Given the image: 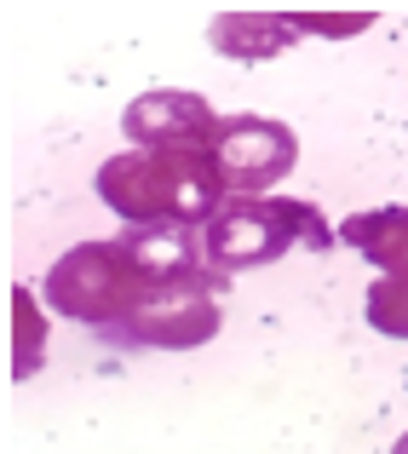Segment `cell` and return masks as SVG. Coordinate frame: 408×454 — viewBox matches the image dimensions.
Masks as SVG:
<instances>
[{
  "label": "cell",
  "instance_id": "obj_6",
  "mask_svg": "<svg viewBox=\"0 0 408 454\" xmlns=\"http://www.w3.org/2000/svg\"><path fill=\"white\" fill-rule=\"evenodd\" d=\"M294 41H299V29L287 12H224V18H213V46L224 58H242V64L276 58Z\"/></svg>",
  "mask_w": 408,
  "mask_h": 454
},
{
  "label": "cell",
  "instance_id": "obj_2",
  "mask_svg": "<svg viewBox=\"0 0 408 454\" xmlns=\"http://www.w3.org/2000/svg\"><path fill=\"white\" fill-rule=\"evenodd\" d=\"M201 277H208V270H201ZM161 282L167 277H150V270L138 265L127 236H115V242H81L46 270V305H52L58 317H69V322H81V328L110 340ZM178 282H190V277H178Z\"/></svg>",
  "mask_w": 408,
  "mask_h": 454
},
{
  "label": "cell",
  "instance_id": "obj_7",
  "mask_svg": "<svg viewBox=\"0 0 408 454\" xmlns=\"http://www.w3.org/2000/svg\"><path fill=\"white\" fill-rule=\"evenodd\" d=\"M340 242H351L368 265H380V277L408 282V207H374L340 224Z\"/></svg>",
  "mask_w": 408,
  "mask_h": 454
},
{
  "label": "cell",
  "instance_id": "obj_1",
  "mask_svg": "<svg viewBox=\"0 0 408 454\" xmlns=\"http://www.w3.org/2000/svg\"><path fill=\"white\" fill-rule=\"evenodd\" d=\"M98 201L127 231H208L224 184L208 150H122L98 167Z\"/></svg>",
  "mask_w": 408,
  "mask_h": 454
},
{
  "label": "cell",
  "instance_id": "obj_10",
  "mask_svg": "<svg viewBox=\"0 0 408 454\" xmlns=\"http://www.w3.org/2000/svg\"><path fill=\"white\" fill-rule=\"evenodd\" d=\"M294 18L299 35H328V41H351V35H363L368 23H374V12H287Z\"/></svg>",
  "mask_w": 408,
  "mask_h": 454
},
{
  "label": "cell",
  "instance_id": "obj_4",
  "mask_svg": "<svg viewBox=\"0 0 408 454\" xmlns=\"http://www.w3.org/2000/svg\"><path fill=\"white\" fill-rule=\"evenodd\" d=\"M208 155L224 196H271L299 167V138L276 115H224Z\"/></svg>",
  "mask_w": 408,
  "mask_h": 454
},
{
  "label": "cell",
  "instance_id": "obj_11",
  "mask_svg": "<svg viewBox=\"0 0 408 454\" xmlns=\"http://www.w3.org/2000/svg\"><path fill=\"white\" fill-rule=\"evenodd\" d=\"M391 454H408V432H403V437H397V449H391Z\"/></svg>",
  "mask_w": 408,
  "mask_h": 454
},
{
  "label": "cell",
  "instance_id": "obj_8",
  "mask_svg": "<svg viewBox=\"0 0 408 454\" xmlns=\"http://www.w3.org/2000/svg\"><path fill=\"white\" fill-rule=\"evenodd\" d=\"M46 351V317L35 310L29 288H12V380H29Z\"/></svg>",
  "mask_w": 408,
  "mask_h": 454
},
{
  "label": "cell",
  "instance_id": "obj_3",
  "mask_svg": "<svg viewBox=\"0 0 408 454\" xmlns=\"http://www.w3.org/2000/svg\"><path fill=\"white\" fill-rule=\"evenodd\" d=\"M333 224L322 219V207L310 201H294V196H224L219 213L208 219L201 231V254L219 277L231 270H259V265H276L287 247H333Z\"/></svg>",
  "mask_w": 408,
  "mask_h": 454
},
{
  "label": "cell",
  "instance_id": "obj_9",
  "mask_svg": "<svg viewBox=\"0 0 408 454\" xmlns=\"http://www.w3.org/2000/svg\"><path fill=\"white\" fill-rule=\"evenodd\" d=\"M368 322L380 333H391V340H408V282L374 277V288H368Z\"/></svg>",
  "mask_w": 408,
  "mask_h": 454
},
{
  "label": "cell",
  "instance_id": "obj_5",
  "mask_svg": "<svg viewBox=\"0 0 408 454\" xmlns=\"http://www.w3.org/2000/svg\"><path fill=\"white\" fill-rule=\"evenodd\" d=\"M224 115H213L208 98L196 92H144V98L127 104L122 127L138 150H213V133H219Z\"/></svg>",
  "mask_w": 408,
  "mask_h": 454
}]
</instances>
